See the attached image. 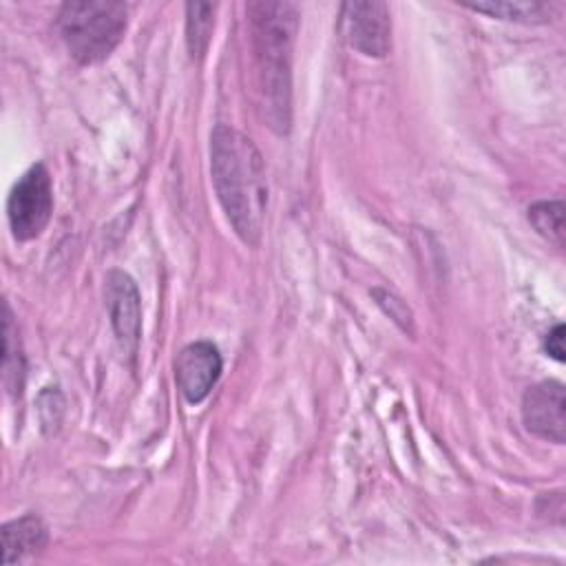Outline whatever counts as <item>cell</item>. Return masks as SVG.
Listing matches in <instances>:
<instances>
[{"instance_id": "3957f363", "label": "cell", "mask_w": 566, "mask_h": 566, "mask_svg": "<svg viewBox=\"0 0 566 566\" xmlns=\"http://www.w3.org/2000/svg\"><path fill=\"white\" fill-rule=\"evenodd\" d=\"M128 24V4L108 0L64 2L57 33L80 64H97L113 53Z\"/></svg>"}, {"instance_id": "8992f818", "label": "cell", "mask_w": 566, "mask_h": 566, "mask_svg": "<svg viewBox=\"0 0 566 566\" xmlns=\"http://www.w3.org/2000/svg\"><path fill=\"white\" fill-rule=\"evenodd\" d=\"M104 298L115 338L122 352L133 356L142 336V301L135 281L122 270H111L106 274Z\"/></svg>"}, {"instance_id": "30bf717a", "label": "cell", "mask_w": 566, "mask_h": 566, "mask_svg": "<svg viewBox=\"0 0 566 566\" xmlns=\"http://www.w3.org/2000/svg\"><path fill=\"white\" fill-rule=\"evenodd\" d=\"M464 7L486 13L497 20L537 24L551 20V7L546 2H528V0H486V2H464Z\"/></svg>"}, {"instance_id": "7c38bea8", "label": "cell", "mask_w": 566, "mask_h": 566, "mask_svg": "<svg viewBox=\"0 0 566 566\" xmlns=\"http://www.w3.org/2000/svg\"><path fill=\"white\" fill-rule=\"evenodd\" d=\"M214 4L188 2L186 4V44L192 60H201L208 51L214 29Z\"/></svg>"}, {"instance_id": "8fae6325", "label": "cell", "mask_w": 566, "mask_h": 566, "mask_svg": "<svg viewBox=\"0 0 566 566\" xmlns=\"http://www.w3.org/2000/svg\"><path fill=\"white\" fill-rule=\"evenodd\" d=\"M2 371H4V387L15 398L22 394L24 387V356L18 338V327L13 323L11 307L4 303V321H2Z\"/></svg>"}, {"instance_id": "ba28073f", "label": "cell", "mask_w": 566, "mask_h": 566, "mask_svg": "<svg viewBox=\"0 0 566 566\" xmlns=\"http://www.w3.org/2000/svg\"><path fill=\"white\" fill-rule=\"evenodd\" d=\"M223 369L219 349L210 340H195L186 345L175 363V378L190 405L201 402L217 385Z\"/></svg>"}, {"instance_id": "5bb4252c", "label": "cell", "mask_w": 566, "mask_h": 566, "mask_svg": "<svg viewBox=\"0 0 566 566\" xmlns=\"http://www.w3.org/2000/svg\"><path fill=\"white\" fill-rule=\"evenodd\" d=\"M544 349L551 358L555 360H564V325L557 323L546 336H544Z\"/></svg>"}, {"instance_id": "5b68a950", "label": "cell", "mask_w": 566, "mask_h": 566, "mask_svg": "<svg viewBox=\"0 0 566 566\" xmlns=\"http://www.w3.org/2000/svg\"><path fill=\"white\" fill-rule=\"evenodd\" d=\"M340 29L349 46L367 57H382L391 49V18L385 2H345Z\"/></svg>"}, {"instance_id": "7a4b0ae2", "label": "cell", "mask_w": 566, "mask_h": 566, "mask_svg": "<svg viewBox=\"0 0 566 566\" xmlns=\"http://www.w3.org/2000/svg\"><path fill=\"white\" fill-rule=\"evenodd\" d=\"M256 60L261 108L276 133L290 126L292 46L298 27V11L290 2H252L248 7Z\"/></svg>"}, {"instance_id": "4fadbf2b", "label": "cell", "mask_w": 566, "mask_h": 566, "mask_svg": "<svg viewBox=\"0 0 566 566\" xmlns=\"http://www.w3.org/2000/svg\"><path fill=\"white\" fill-rule=\"evenodd\" d=\"M528 221L544 239L564 245V203L559 199L533 203L528 208Z\"/></svg>"}, {"instance_id": "277c9868", "label": "cell", "mask_w": 566, "mask_h": 566, "mask_svg": "<svg viewBox=\"0 0 566 566\" xmlns=\"http://www.w3.org/2000/svg\"><path fill=\"white\" fill-rule=\"evenodd\" d=\"M53 212V181L44 164L31 166L11 188L7 219L15 239L29 241L42 234Z\"/></svg>"}, {"instance_id": "9c48e42d", "label": "cell", "mask_w": 566, "mask_h": 566, "mask_svg": "<svg viewBox=\"0 0 566 566\" xmlns=\"http://www.w3.org/2000/svg\"><path fill=\"white\" fill-rule=\"evenodd\" d=\"M49 544L46 524L38 515H22L2 526L4 564L22 562Z\"/></svg>"}, {"instance_id": "52a82bcc", "label": "cell", "mask_w": 566, "mask_h": 566, "mask_svg": "<svg viewBox=\"0 0 566 566\" xmlns=\"http://www.w3.org/2000/svg\"><path fill=\"white\" fill-rule=\"evenodd\" d=\"M522 422L533 436L562 444L566 438L564 385L544 380L528 387L522 396Z\"/></svg>"}, {"instance_id": "6da1fadb", "label": "cell", "mask_w": 566, "mask_h": 566, "mask_svg": "<svg viewBox=\"0 0 566 566\" xmlns=\"http://www.w3.org/2000/svg\"><path fill=\"white\" fill-rule=\"evenodd\" d=\"M210 175L234 232L243 243L256 245L268 206L265 166L259 148L243 133L217 124L210 135Z\"/></svg>"}]
</instances>
